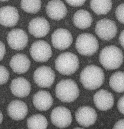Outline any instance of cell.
I'll return each instance as SVG.
<instances>
[{"mask_svg": "<svg viewBox=\"0 0 124 129\" xmlns=\"http://www.w3.org/2000/svg\"><path fill=\"white\" fill-rule=\"evenodd\" d=\"M86 0H65L70 5L73 7H79L82 6Z\"/></svg>", "mask_w": 124, "mask_h": 129, "instance_id": "cell-28", "label": "cell"}, {"mask_svg": "<svg viewBox=\"0 0 124 129\" xmlns=\"http://www.w3.org/2000/svg\"><path fill=\"white\" fill-rule=\"evenodd\" d=\"M41 0H21V6L25 12L31 14H35L41 9Z\"/></svg>", "mask_w": 124, "mask_h": 129, "instance_id": "cell-25", "label": "cell"}, {"mask_svg": "<svg viewBox=\"0 0 124 129\" xmlns=\"http://www.w3.org/2000/svg\"><path fill=\"white\" fill-rule=\"evenodd\" d=\"M55 75L54 71L49 67L41 66L34 72L33 79L35 83L42 88L50 87L53 83Z\"/></svg>", "mask_w": 124, "mask_h": 129, "instance_id": "cell-8", "label": "cell"}, {"mask_svg": "<svg viewBox=\"0 0 124 129\" xmlns=\"http://www.w3.org/2000/svg\"><path fill=\"white\" fill-rule=\"evenodd\" d=\"M29 33L37 38L45 36L50 29L48 21L45 18L38 17L34 18L30 22L28 27Z\"/></svg>", "mask_w": 124, "mask_h": 129, "instance_id": "cell-13", "label": "cell"}, {"mask_svg": "<svg viewBox=\"0 0 124 129\" xmlns=\"http://www.w3.org/2000/svg\"><path fill=\"white\" fill-rule=\"evenodd\" d=\"M56 70L61 74L66 75H71L78 69L79 62L77 56L69 52L60 54L55 61Z\"/></svg>", "mask_w": 124, "mask_h": 129, "instance_id": "cell-4", "label": "cell"}, {"mask_svg": "<svg viewBox=\"0 0 124 129\" xmlns=\"http://www.w3.org/2000/svg\"><path fill=\"white\" fill-rule=\"evenodd\" d=\"M53 100L50 93L45 90L38 91L34 95L33 104L37 109L41 111H46L52 106Z\"/></svg>", "mask_w": 124, "mask_h": 129, "instance_id": "cell-20", "label": "cell"}, {"mask_svg": "<svg viewBox=\"0 0 124 129\" xmlns=\"http://www.w3.org/2000/svg\"><path fill=\"white\" fill-rule=\"evenodd\" d=\"M75 47L80 54L84 56L92 55L99 48L98 41L92 35L87 33L79 35L76 39Z\"/></svg>", "mask_w": 124, "mask_h": 129, "instance_id": "cell-5", "label": "cell"}, {"mask_svg": "<svg viewBox=\"0 0 124 129\" xmlns=\"http://www.w3.org/2000/svg\"><path fill=\"white\" fill-rule=\"evenodd\" d=\"M117 106L119 112L124 115V95L119 99L117 103Z\"/></svg>", "mask_w": 124, "mask_h": 129, "instance_id": "cell-29", "label": "cell"}, {"mask_svg": "<svg viewBox=\"0 0 124 129\" xmlns=\"http://www.w3.org/2000/svg\"><path fill=\"white\" fill-rule=\"evenodd\" d=\"M90 6L97 14H105L111 9L112 3L111 0H91Z\"/></svg>", "mask_w": 124, "mask_h": 129, "instance_id": "cell-22", "label": "cell"}, {"mask_svg": "<svg viewBox=\"0 0 124 129\" xmlns=\"http://www.w3.org/2000/svg\"><path fill=\"white\" fill-rule=\"evenodd\" d=\"M1 24L4 26H13L17 23L19 15L17 10L14 7L7 6L1 8L0 10Z\"/></svg>", "mask_w": 124, "mask_h": 129, "instance_id": "cell-16", "label": "cell"}, {"mask_svg": "<svg viewBox=\"0 0 124 129\" xmlns=\"http://www.w3.org/2000/svg\"><path fill=\"white\" fill-rule=\"evenodd\" d=\"M1 59H2L5 54V48L4 45L1 42Z\"/></svg>", "mask_w": 124, "mask_h": 129, "instance_id": "cell-32", "label": "cell"}, {"mask_svg": "<svg viewBox=\"0 0 124 129\" xmlns=\"http://www.w3.org/2000/svg\"><path fill=\"white\" fill-rule=\"evenodd\" d=\"M119 40L120 45L124 48V30L120 33L119 38Z\"/></svg>", "mask_w": 124, "mask_h": 129, "instance_id": "cell-31", "label": "cell"}, {"mask_svg": "<svg viewBox=\"0 0 124 129\" xmlns=\"http://www.w3.org/2000/svg\"><path fill=\"white\" fill-rule=\"evenodd\" d=\"M109 84L116 92H124V72L118 71L113 74L110 78Z\"/></svg>", "mask_w": 124, "mask_h": 129, "instance_id": "cell-23", "label": "cell"}, {"mask_svg": "<svg viewBox=\"0 0 124 129\" xmlns=\"http://www.w3.org/2000/svg\"><path fill=\"white\" fill-rule=\"evenodd\" d=\"M92 21L90 14L87 11L82 9L77 11L73 17L74 25L76 27L82 29L89 27Z\"/></svg>", "mask_w": 124, "mask_h": 129, "instance_id": "cell-21", "label": "cell"}, {"mask_svg": "<svg viewBox=\"0 0 124 129\" xmlns=\"http://www.w3.org/2000/svg\"><path fill=\"white\" fill-rule=\"evenodd\" d=\"M56 97L63 102L70 103L78 96L79 90L77 83L70 79L62 80L57 84L55 89Z\"/></svg>", "mask_w": 124, "mask_h": 129, "instance_id": "cell-3", "label": "cell"}, {"mask_svg": "<svg viewBox=\"0 0 124 129\" xmlns=\"http://www.w3.org/2000/svg\"><path fill=\"white\" fill-rule=\"evenodd\" d=\"M8 114L12 119L19 120L24 119L27 113L26 104L23 101L18 100L12 101L7 108Z\"/></svg>", "mask_w": 124, "mask_h": 129, "instance_id": "cell-18", "label": "cell"}, {"mask_svg": "<svg viewBox=\"0 0 124 129\" xmlns=\"http://www.w3.org/2000/svg\"><path fill=\"white\" fill-rule=\"evenodd\" d=\"M104 74L102 69L94 65L85 67L80 75V81L83 87L89 90L99 88L104 82Z\"/></svg>", "mask_w": 124, "mask_h": 129, "instance_id": "cell-1", "label": "cell"}, {"mask_svg": "<svg viewBox=\"0 0 124 129\" xmlns=\"http://www.w3.org/2000/svg\"><path fill=\"white\" fill-rule=\"evenodd\" d=\"M46 10L49 17L56 20L64 18L67 12L66 6L60 0H52L49 2L46 6Z\"/></svg>", "mask_w": 124, "mask_h": 129, "instance_id": "cell-15", "label": "cell"}, {"mask_svg": "<svg viewBox=\"0 0 124 129\" xmlns=\"http://www.w3.org/2000/svg\"><path fill=\"white\" fill-rule=\"evenodd\" d=\"M2 1H7L8 0H0Z\"/></svg>", "mask_w": 124, "mask_h": 129, "instance_id": "cell-33", "label": "cell"}, {"mask_svg": "<svg viewBox=\"0 0 124 129\" xmlns=\"http://www.w3.org/2000/svg\"><path fill=\"white\" fill-rule=\"evenodd\" d=\"M93 100L96 107L99 110L106 111L111 109L114 103L112 94L108 91L101 89L95 94Z\"/></svg>", "mask_w": 124, "mask_h": 129, "instance_id": "cell-14", "label": "cell"}, {"mask_svg": "<svg viewBox=\"0 0 124 129\" xmlns=\"http://www.w3.org/2000/svg\"><path fill=\"white\" fill-rule=\"evenodd\" d=\"M75 117L79 124L87 127L95 123L97 119V114L92 108L88 106H83L77 110Z\"/></svg>", "mask_w": 124, "mask_h": 129, "instance_id": "cell-12", "label": "cell"}, {"mask_svg": "<svg viewBox=\"0 0 124 129\" xmlns=\"http://www.w3.org/2000/svg\"><path fill=\"white\" fill-rule=\"evenodd\" d=\"M30 54L35 61L44 62L51 57L52 51L51 47L47 42L42 40L34 42L30 49Z\"/></svg>", "mask_w": 124, "mask_h": 129, "instance_id": "cell-6", "label": "cell"}, {"mask_svg": "<svg viewBox=\"0 0 124 129\" xmlns=\"http://www.w3.org/2000/svg\"><path fill=\"white\" fill-rule=\"evenodd\" d=\"M113 128H124V119L117 122L114 125Z\"/></svg>", "mask_w": 124, "mask_h": 129, "instance_id": "cell-30", "label": "cell"}, {"mask_svg": "<svg viewBox=\"0 0 124 129\" xmlns=\"http://www.w3.org/2000/svg\"><path fill=\"white\" fill-rule=\"evenodd\" d=\"M51 41L55 48L64 50L68 48L72 44V36L68 30L60 28L56 30L52 34Z\"/></svg>", "mask_w": 124, "mask_h": 129, "instance_id": "cell-11", "label": "cell"}, {"mask_svg": "<svg viewBox=\"0 0 124 129\" xmlns=\"http://www.w3.org/2000/svg\"><path fill=\"white\" fill-rule=\"evenodd\" d=\"M50 119L52 123L56 127L64 128L69 126L72 121L70 111L63 106H58L52 111Z\"/></svg>", "mask_w": 124, "mask_h": 129, "instance_id": "cell-9", "label": "cell"}, {"mask_svg": "<svg viewBox=\"0 0 124 129\" xmlns=\"http://www.w3.org/2000/svg\"><path fill=\"white\" fill-rule=\"evenodd\" d=\"M7 40L10 47L12 49L19 50L24 49L28 42V36L23 30L14 29L8 34Z\"/></svg>", "mask_w": 124, "mask_h": 129, "instance_id": "cell-10", "label": "cell"}, {"mask_svg": "<svg viewBox=\"0 0 124 129\" xmlns=\"http://www.w3.org/2000/svg\"><path fill=\"white\" fill-rule=\"evenodd\" d=\"M115 14L118 20L124 24V3L120 5L117 7L116 10Z\"/></svg>", "mask_w": 124, "mask_h": 129, "instance_id": "cell-26", "label": "cell"}, {"mask_svg": "<svg viewBox=\"0 0 124 129\" xmlns=\"http://www.w3.org/2000/svg\"><path fill=\"white\" fill-rule=\"evenodd\" d=\"M9 73L7 69L3 66H0V84H3L8 81Z\"/></svg>", "mask_w": 124, "mask_h": 129, "instance_id": "cell-27", "label": "cell"}, {"mask_svg": "<svg viewBox=\"0 0 124 129\" xmlns=\"http://www.w3.org/2000/svg\"><path fill=\"white\" fill-rule=\"evenodd\" d=\"M47 125L46 118L40 114L33 115L29 118L27 121V125L29 128L45 129Z\"/></svg>", "mask_w": 124, "mask_h": 129, "instance_id": "cell-24", "label": "cell"}, {"mask_svg": "<svg viewBox=\"0 0 124 129\" xmlns=\"http://www.w3.org/2000/svg\"><path fill=\"white\" fill-rule=\"evenodd\" d=\"M9 64L14 72L20 74L28 71L30 66V61L25 55L18 53L12 57Z\"/></svg>", "mask_w": 124, "mask_h": 129, "instance_id": "cell-19", "label": "cell"}, {"mask_svg": "<svg viewBox=\"0 0 124 129\" xmlns=\"http://www.w3.org/2000/svg\"><path fill=\"white\" fill-rule=\"evenodd\" d=\"M100 63L105 69H116L121 65L123 56L121 50L114 45L107 46L101 51L99 55Z\"/></svg>", "mask_w": 124, "mask_h": 129, "instance_id": "cell-2", "label": "cell"}, {"mask_svg": "<svg viewBox=\"0 0 124 129\" xmlns=\"http://www.w3.org/2000/svg\"><path fill=\"white\" fill-rule=\"evenodd\" d=\"M10 88L14 95L18 97L23 98L28 95L31 90V85L26 79L19 77L12 81Z\"/></svg>", "mask_w": 124, "mask_h": 129, "instance_id": "cell-17", "label": "cell"}, {"mask_svg": "<svg viewBox=\"0 0 124 129\" xmlns=\"http://www.w3.org/2000/svg\"><path fill=\"white\" fill-rule=\"evenodd\" d=\"M117 27L115 22L107 19L98 21L96 25L95 31L98 36L104 40H109L116 36Z\"/></svg>", "mask_w": 124, "mask_h": 129, "instance_id": "cell-7", "label": "cell"}]
</instances>
